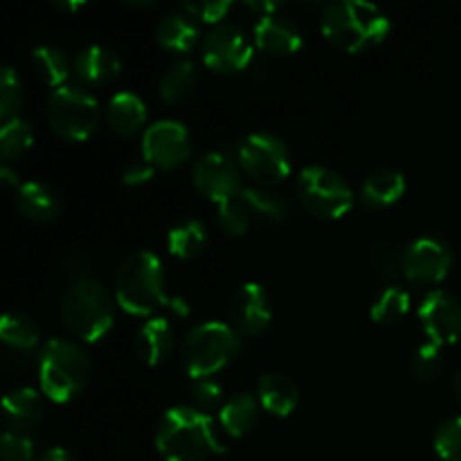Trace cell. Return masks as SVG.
Here are the masks:
<instances>
[{"label": "cell", "instance_id": "cell-42", "mask_svg": "<svg viewBox=\"0 0 461 461\" xmlns=\"http://www.w3.org/2000/svg\"><path fill=\"white\" fill-rule=\"evenodd\" d=\"M0 183H3L5 189H9V192H14V194H16L23 185L18 171H14L9 165L0 167Z\"/></svg>", "mask_w": 461, "mask_h": 461}, {"label": "cell", "instance_id": "cell-13", "mask_svg": "<svg viewBox=\"0 0 461 461\" xmlns=\"http://www.w3.org/2000/svg\"><path fill=\"white\" fill-rule=\"evenodd\" d=\"M194 187L212 203L230 201L241 192V165L225 151H207L192 169Z\"/></svg>", "mask_w": 461, "mask_h": 461}, {"label": "cell", "instance_id": "cell-5", "mask_svg": "<svg viewBox=\"0 0 461 461\" xmlns=\"http://www.w3.org/2000/svg\"><path fill=\"white\" fill-rule=\"evenodd\" d=\"M241 351V336L232 324L203 322L194 327L180 345V363L194 381L212 378L228 367Z\"/></svg>", "mask_w": 461, "mask_h": 461}, {"label": "cell", "instance_id": "cell-36", "mask_svg": "<svg viewBox=\"0 0 461 461\" xmlns=\"http://www.w3.org/2000/svg\"><path fill=\"white\" fill-rule=\"evenodd\" d=\"M444 367V354L441 347L426 340L412 356V374L419 381H432Z\"/></svg>", "mask_w": 461, "mask_h": 461}, {"label": "cell", "instance_id": "cell-33", "mask_svg": "<svg viewBox=\"0 0 461 461\" xmlns=\"http://www.w3.org/2000/svg\"><path fill=\"white\" fill-rule=\"evenodd\" d=\"M23 81L12 66H5L0 72V117L5 122L18 117L23 106Z\"/></svg>", "mask_w": 461, "mask_h": 461}, {"label": "cell", "instance_id": "cell-43", "mask_svg": "<svg viewBox=\"0 0 461 461\" xmlns=\"http://www.w3.org/2000/svg\"><path fill=\"white\" fill-rule=\"evenodd\" d=\"M34 461H79L75 455L68 448H61V446H54V448L43 450Z\"/></svg>", "mask_w": 461, "mask_h": 461}, {"label": "cell", "instance_id": "cell-41", "mask_svg": "<svg viewBox=\"0 0 461 461\" xmlns=\"http://www.w3.org/2000/svg\"><path fill=\"white\" fill-rule=\"evenodd\" d=\"M90 268V261L84 252H70L66 257V273L75 277V282H84V279H90L86 275V270Z\"/></svg>", "mask_w": 461, "mask_h": 461}, {"label": "cell", "instance_id": "cell-38", "mask_svg": "<svg viewBox=\"0 0 461 461\" xmlns=\"http://www.w3.org/2000/svg\"><path fill=\"white\" fill-rule=\"evenodd\" d=\"M234 3L230 0H198V3H185L183 12L189 14L194 21L210 23V25H223V18L232 12Z\"/></svg>", "mask_w": 461, "mask_h": 461}, {"label": "cell", "instance_id": "cell-35", "mask_svg": "<svg viewBox=\"0 0 461 461\" xmlns=\"http://www.w3.org/2000/svg\"><path fill=\"white\" fill-rule=\"evenodd\" d=\"M216 219H219L221 230L232 234V237H243L252 223L250 214H248V210L243 207V203L239 201V196L221 203L219 210H216Z\"/></svg>", "mask_w": 461, "mask_h": 461}, {"label": "cell", "instance_id": "cell-7", "mask_svg": "<svg viewBox=\"0 0 461 461\" xmlns=\"http://www.w3.org/2000/svg\"><path fill=\"white\" fill-rule=\"evenodd\" d=\"M295 192L300 203L315 219H342L354 207V189L345 176L324 165H311L297 176Z\"/></svg>", "mask_w": 461, "mask_h": 461}, {"label": "cell", "instance_id": "cell-45", "mask_svg": "<svg viewBox=\"0 0 461 461\" xmlns=\"http://www.w3.org/2000/svg\"><path fill=\"white\" fill-rule=\"evenodd\" d=\"M167 306H169V309L174 311L176 315H180V318H185V315L189 313V309H187V302H185V300H180V297H169V300H167Z\"/></svg>", "mask_w": 461, "mask_h": 461}, {"label": "cell", "instance_id": "cell-1", "mask_svg": "<svg viewBox=\"0 0 461 461\" xmlns=\"http://www.w3.org/2000/svg\"><path fill=\"white\" fill-rule=\"evenodd\" d=\"M156 448L167 461H201L228 450L214 419L192 405H176L162 414Z\"/></svg>", "mask_w": 461, "mask_h": 461}, {"label": "cell", "instance_id": "cell-23", "mask_svg": "<svg viewBox=\"0 0 461 461\" xmlns=\"http://www.w3.org/2000/svg\"><path fill=\"white\" fill-rule=\"evenodd\" d=\"M198 39H201L198 23L183 9L176 14H167L156 25L158 45L174 54H189L198 45Z\"/></svg>", "mask_w": 461, "mask_h": 461}, {"label": "cell", "instance_id": "cell-20", "mask_svg": "<svg viewBox=\"0 0 461 461\" xmlns=\"http://www.w3.org/2000/svg\"><path fill=\"white\" fill-rule=\"evenodd\" d=\"M257 399H259V405L266 412L284 419L295 412L297 403H300V390L284 374L268 372L257 383Z\"/></svg>", "mask_w": 461, "mask_h": 461}, {"label": "cell", "instance_id": "cell-10", "mask_svg": "<svg viewBox=\"0 0 461 461\" xmlns=\"http://www.w3.org/2000/svg\"><path fill=\"white\" fill-rule=\"evenodd\" d=\"M201 54L207 68L221 75H232L250 66L255 48L241 27L223 23L207 32L201 43Z\"/></svg>", "mask_w": 461, "mask_h": 461}, {"label": "cell", "instance_id": "cell-34", "mask_svg": "<svg viewBox=\"0 0 461 461\" xmlns=\"http://www.w3.org/2000/svg\"><path fill=\"white\" fill-rule=\"evenodd\" d=\"M435 450L444 461H461V417H448L439 423Z\"/></svg>", "mask_w": 461, "mask_h": 461}, {"label": "cell", "instance_id": "cell-37", "mask_svg": "<svg viewBox=\"0 0 461 461\" xmlns=\"http://www.w3.org/2000/svg\"><path fill=\"white\" fill-rule=\"evenodd\" d=\"M0 459L3 461H34V441L18 430H7L0 437Z\"/></svg>", "mask_w": 461, "mask_h": 461}, {"label": "cell", "instance_id": "cell-32", "mask_svg": "<svg viewBox=\"0 0 461 461\" xmlns=\"http://www.w3.org/2000/svg\"><path fill=\"white\" fill-rule=\"evenodd\" d=\"M32 142H34V131H32L30 122H25L23 117L3 122V126H0V156L5 160L21 158L32 147Z\"/></svg>", "mask_w": 461, "mask_h": 461}, {"label": "cell", "instance_id": "cell-15", "mask_svg": "<svg viewBox=\"0 0 461 461\" xmlns=\"http://www.w3.org/2000/svg\"><path fill=\"white\" fill-rule=\"evenodd\" d=\"M230 320L243 336H259L273 322V300L261 284L248 282L230 302Z\"/></svg>", "mask_w": 461, "mask_h": 461}, {"label": "cell", "instance_id": "cell-18", "mask_svg": "<svg viewBox=\"0 0 461 461\" xmlns=\"http://www.w3.org/2000/svg\"><path fill=\"white\" fill-rule=\"evenodd\" d=\"M176 347V331L167 318H151L138 329L135 336V354L142 363L162 365L169 360Z\"/></svg>", "mask_w": 461, "mask_h": 461}, {"label": "cell", "instance_id": "cell-3", "mask_svg": "<svg viewBox=\"0 0 461 461\" xmlns=\"http://www.w3.org/2000/svg\"><path fill=\"white\" fill-rule=\"evenodd\" d=\"M36 372L43 396L54 403H70L90 383L93 365L84 347L68 338H52L41 347Z\"/></svg>", "mask_w": 461, "mask_h": 461}, {"label": "cell", "instance_id": "cell-2", "mask_svg": "<svg viewBox=\"0 0 461 461\" xmlns=\"http://www.w3.org/2000/svg\"><path fill=\"white\" fill-rule=\"evenodd\" d=\"M320 27L327 41L345 52H365L387 39L390 16L381 7L363 0H336L324 7Z\"/></svg>", "mask_w": 461, "mask_h": 461}, {"label": "cell", "instance_id": "cell-40", "mask_svg": "<svg viewBox=\"0 0 461 461\" xmlns=\"http://www.w3.org/2000/svg\"><path fill=\"white\" fill-rule=\"evenodd\" d=\"M156 174V167L147 160V158H138V160H131L129 165L122 171V183L129 185V187H138V185L149 183Z\"/></svg>", "mask_w": 461, "mask_h": 461}, {"label": "cell", "instance_id": "cell-25", "mask_svg": "<svg viewBox=\"0 0 461 461\" xmlns=\"http://www.w3.org/2000/svg\"><path fill=\"white\" fill-rule=\"evenodd\" d=\"M207 241H210V234H207L205 223L198 219H180L167 232V250L183 261L201 257Z\"/></svg>", "mask_w": 461, "mask_h": 461}, {"label": "cell", "instance_id": "cell-11", "mask_svg": "<svg viewBox=\"0 0 461 461\" xmlns=\"http://www.w3.org/2000/svg\"><path fill=\"white\" fill-rule=\"evenodd\" d=\"M401 273L414 284H437L453 268V248L435 234L414 239L399 259Z\"/></svg>", "mask_w": 461, "mask_h": 461}, {"label": "cell", "instance_id": "cell-6", "mask_svg": "<svg viewBox=\"0 0 461 461\" xmlns=\"http://www.w3.org/2000/svg\"><path fill=\"white\" fill-rule=\"evenodd\" d=\"M115 295L95 279L75 282L63 295L61 318L68 331L84 342H99L115 322Z\"/></svg>", "mask_w": 461, "mask_h": 461}, {"label": "cell", "instance_id": "cell-31", "mask_svg": "<svg viewBox=\"0 0 461 461\" xmlns=\"http://www.w3.org/2000/svg\"><path fill=\"white\" fill-rule=\"evenodd\" d=\"M410 306H412V302H410V293L405 288L387 286L374 297L369 315L378 324H394L408 315Z\"/></svg>", "mask_w": 461, "mask_h": 461}, {"label": "cell", "instance_id": "cell-14", "mask_svg": "<svg viewBox=\"0 0 461 461\" xmlns=\"http://www.w3.org/2000/svg\"><path fill=\"white\" fill-rule=\"evenodd\" d=\"M423 333L435 345H455L461 338V302L448 291H430L419 306Z\"/></svg>", "mask_w": 461, "mask_h": 461}, {"label": "cell", "instance_id": "cell-24", "mask_svg": "<svg viewBox=\"0 0 461 461\" xmlns=\"http://www.w3.org/2000/svg\"><path fill=\"white\" fill-rule=\"evenodd\" d=\"M106 120L120 135H133L147 122V104L133 90H120L108 99Z\"/></svg>", "mask_w": 461, "mask_h": 461}, {"label": "cell", "instance_id": "cell-46", "mask_svg": "<svg viewBox=\"0 0 461 461\" xmlns=\"http://www.w3.org/2000/svg\"><path fill=\"white\" fill-rule=\"evenodd\" d=\"M453 392H455V399H457V403L461 405V369L457 374H455V381H453Z\"/></svg>", "mask_w": 461, "mask_h": 461}, {"label": "cell", "instance_id": "cell-26", "mask_svg": "<svg viewBox=\"0 0 461 461\" xmlns=\"http://www.w3.org/2000/svg\"><path fill=\"white\" fill-rule=\"evenodd\" d=\"M239 201L243 203L250 219L259 223H282L291 214L286 198L266 187H243L239 192Z\"/></svg>", "mask_w": 461, "mask_h": 461}, {"label": "cell", "instance_id": "cell-21", "mask_svg": "<svg viewBox=\"0 0 461 461\" xmlns=\"http://www.w3.org/2000/svg\"><path fill=\"white\" fill-rule=\"evenodd\" d=\"M3 414L12 430L23 432L36 426L45 417L43 392L34 390V387H16V390L7 392L3 399Z\"/></svg>", "mask_w": 461, "mask_h": 461}, {"label": "cell", "instance_id": "cell-12", "mask_svg": "<svg viewBox=\"0 0 461 461\" xmlns=\"http://www.w3.org/2000/svg\"><path fill=\"white\" fill-rule=\"evenodd\" d=\"M192 133L178 120L153 122L142 135V156L156 169H176L192 158Z\"/></svg>", "mask_w": 461, "mask_h": 461}, {"label": "cell", "instance_id": "cell-22", "mask_svg": "<svg viewBox=\"0 0 461 461\" xmlns=\"http://www.w3.org/2000/svg\"><path fill=\"white\" fill-rule=\"evenodd\" d=\"M408 183H405V176L399 169H376L363 180V187H360V201L363 205L374 207V210H381V207H390L394 203H399L403 198Z\"/></svg>", "mask_w": 461, "mask_h": 461}, {"label": "cell", "instance_id": "cell-28", "mask_svg": "<svg viewBox=\"0 0 461 461\" xmlns=\"http://www.w3.org/2000/svg\"><path fill=\"white\" fill-rule=\"evenodd\" d=\"M30 61L39 79L52 90L66 86L68 77H70V61L63 54L61 48L57 45H36L30 54Z\"/></svg>", "mask_w": 461, "mask_h": 461}, {"label": "cell", "instance_id": "cell-19", "mask_svg": "<svg viewBox=\"0 0 461 461\" xmlns=\"http://www.w3.org/2000/svg\"><path fill=\"white\" fill-rule=\"evenodd\" d=\"M75 75L88 86H106L120 77L122 61L111 48L104 45H88L81 50L72 61Z\"/></svg>", "mask_w": 461, "mask_h": 461}, {"label": "cell", "instance_id": "cell-47", "mask_svg": "<svg viewBox=\"0 0 461 461\" xmlns=\"http://www.w3.org/2000/svg\"><path fill=\"white\" fill-rule=\"evenodd\" d=\"M59 9H68V12H77V9L84 7L86 3H54Z\"/></svg>", "mask_w": 461, "mask_h": 461}, {"label": "cell", "instance_id": "cell-30", "mask_svg": "<svg viewBox=\"0 0 461 461\" xmlns=\"http://www.w3.org/2000/svg\"><path fill=\"white\" fill-rule=\"evenodd\" d=\"M0 340L12 347V349L30 351L39 345L41 336L30 315L12 311V313H5L3 320H0Z\"/></svg>", "mask_w": 461, "mask_h": 461}, {"label": "cell", "instance_id": "cell-16", "mask_svg": "<svg viewBox=\"0 0 461 461\" xmlns=\"http://www.w3.org/2000/svg\"><path fill=\"white\" fill-rule=\"evenodd\" d=\"M252 41L264 52L288 57L302 48L304 36H302V30L295 21H291L284 14H270V16L257 18L255 27H252Z\"/></svg>", "mask_w": 461, "mask_h": 461}, {"label": "cell", "instance_id": "cell-8", "mask_svg": "<svg viewBox=\"0 0 461 461\" xmlns=\"http://www.w3.org/2000/svg\"><path fill=\"white\" fill-rule=\"evenodd\" d=\"M102 108L97 97L79 84H66L48 97V122L63 140H88L97 131Z\"/></svg>", "mask_w": 461, "mask_h": 461}, {"label": "cell", "instance_id": "cell-44", "mask_svg": "<svg viewBox=\"0 0 461 461\" xmlns=\"http://www.w3.org/2000/svg\"><path fill=\"white\" fill-rule=\"evenodd\" d=\"M248 9H252V12H257L259 16H270V14H279L282 12L284 5L282 3H270V0H248L246 3Z\"/></svg>", "mask_w": 461, "mask_h": 461}, {"label": "cell", "instance_id": "cell-17", "mask_svg": "<svg viewBox=\"0 0 461 461\" xmlns=\"http://www.w3.org/2000/svg\"><path fill=\"white\" fill-rule=\"evenodd\" d=\"M14 205L25 216L27 221L34 223H50L61 214V196L54 187L41 183V180H27L14 194Z\"/></svg>", "mask_w": 461, "mask_h": 461}, {"label": "cell", "instance_id": "cell-9", "mask_svg": "<svg viewBox=\"0 0 461 461\" xmlns=\"http://www.w3.org/2000/svg\"><path fill=\"white\" fill-rule=\"evenodd\" d=\"M241 169L259 185H279L291 174V151L279 135L257 131L237 147Z\"/></svg>", "mask_w": 461, "mask_h": 461}, {"label": "cell", "instance_id": "cell-27", "mask_svg": "<svg viewBox=\"0 0 461 461\" xmlns=\"http://www.w3.org/2000/svg\"><path fill=\"white\" fill-rule=\"evenodd\" d=\"M257 419H259V399L246 392L228 399L219 410V426L230 437H243L250 432Z\"/></svg>", "mask_w": 461, "mask_h": 461}, {"label": "cell", "instance_id": "cell-39", "mask_svg": "<svg viewBox=\"0 0 461 461\" xmlns=\"http://www.w3.org/2000/svg\"><path fill=\"white\" fill-rule=\"evenodd\" d=\"M189 394H192V401H194V405H196V410H201V412H210V410H214V408L221 410L225 403L223 387H221L216 381H212V378H201V381H194Z\"/></svg>", "mask_w": 461, "mask_h": 461}, {"label": "cell", "instance_id": "cell-4", "mask_svg": "<svg viewBox=\"0 0 461 461\" xmlns=\"http://www.w3.org/2000/svg\"><path fill=\"white\" fill-rule=\"evenodd\" d=\"M167 279L160 257L138 250L126 257L115 273V302L131 315H151L167 306Z\"/></svg>", "mask_w": 461, "mask_h": 461}, {"label": "cell", "instance_id": "cell-29", "mask_svg": "<svg viewBox=\"0 0 461 461\" xmlns=\"http://www.w3.org/2000/svg\"><path fill=\"white\" fill-rule=\"evenodd\" d=\"M198 84V68L192 61H178L167 68L158 81V93L167 104H178L192 95Z\"/></svg>", "mask_w": 461, "mask_h": 461}]
</instances>
